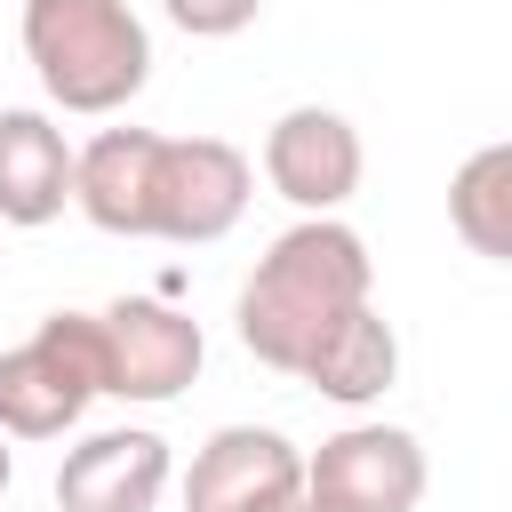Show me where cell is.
I'll return each instance as SVG.
<instances>
[{"mask_svg": "<svg viewBox=\"0 0 512 512\" xmlns=\"http://www.w3.org/2000/svg\"><path fill=\"white\" fill-rule=\"evenodd\" d=\"M104 392V336L96 312H48L16 352H0V432L56 440Z\"/></svg>", "mask_w": 512, "mask_h": 512, "instance_id": "obj_3", "label": "cell"}, {"mask_svg": "<svg viewBox=\"0 0 512 512\" xmlns=\"http://www.w3.org/2000/svg\"><path fill=\"white\" fill-rule=\"evenodd\" d=\"M248 152L224 136H160L152 152V232L144 240H224L248 208Z\"/></svg>", "mask_w": 512, "mask_h": 512, "instance_id": "obj_4", "label": "cell"}, {"mask_svg": "<svg viewBox=\"0 0 512 512\" xmlns=\"http://www.w3.org/2000/svg\"><path fill=\"white\" fill-rule=\"evenodd\" d=\"M184 32H200V40H224V32H240V24H256V8L264 0H160Z\"/></svg>", "mask_w": 512, "mask_h": 512, "instance_id": "obj_14", "label": "cell"}, {"mask_svg": "<svg viewBox=\"0 0 512 512\" xmlns=\"http://www.w3.org/2000/svg\"><path fill=\"white\" fill-rule=\"evenodd\" d=\"M288 512H320V504H304V496H296V504H288Z\"/></svg>", "mask_w": 512, "mask_h": 512, "instance_id": "obj_15", "label": "cell"}, {"mask_svg": "<svg viewBox=\"0 0 512 512\" xmlns=\"http://www.w3.org/2000/svg\"><path fill=\"white\" fill-rule=\"evenodd\" d=\"M24 56L64 112H120L152 72L128 0H24Z\"/></svg>", "mask_w": 512, "mask_h": 512, "instance_id": "obj_2", "label": "cell"}, {"mask_svg": "<svg viewBox=\"0 0 512 512\" xmlns=\"http://www.w3.org/2000/svg\"><path fill=\"white\" fill-rule=\"evenodd\" d=\"M392 376H400V336H392V320H376L368 304H360V312H344V320L328 328V344L304 360V384H320V392H328V400H344V408L376 400Z\"/></svg>", "mask_w": 512, "mask_h": 512, "instance_id": "obj_12", "label": "cell"}, {"mask_svg": "<svg viewBox=\"0 0 512 512\" xmlns=\"http://www.w3.org/2000/svg\"><path fill=\"white\" fill-rule=\"evenodd\" d=\"M72 200V144L48 112H0V224H48Z\"/></svg>", "mask_w": 512, "mask_h": 512, "instance_id": "obj_11", "label": "cell"}, {"mask_svg": "<svg viewBox=\"0 0 512 512\" xmlns=\"http://www.w3.org/2000/svg\"><path fill=\"white\" fill-rule=\"evenodd\" d=\"M160 488H168V440L144 432V424L88 432L56 464V504L64 512H152Z\"/></svg>", "mask_w": 512, "mask_h": 512, "instance_id": "obj_9", "label": "cell"}, {"mask_svg": "<svg viewBox=\"0 0 512 512\" xmlns=\"http://www.w3.org/2000/svg\"><path fill=\"white\" fill-rule=\"evenodd\" d=\"M448 224L472 256L512 264V144H480L456 176H448Z\"/></svg>", "mask_w": 512, "mask_h": 512, "instance_id": "obj_13", "label": "cell"}, {"mask_svg": "<svg viewBox=\"0 0 512 512\" xmlns=\"http://www.w3.org/2000/svg\"><path fill=\"white\" fill-rule=\"evenodd\" d=\"M424 448L400 424H344L304 456V504L320 512H416Z\"/></svg>", "mask_w": 512, "mask_h": 512, "instance_id": "obj_5", "label": "cell"}, {"mask_svg": "<svg viewBox=\"0 0 512 512\" xmlns=\"http://www.w3.org/2000/svg\"><path fill=\"white\" fill-rule=\"evenodd\" d=\"M368 280L376 272H368L360 232L336 216H304L256 256V272L240 288V344L264 368L304 376V360L328 344V328L368 304Z\"/></svg>", "mask_w": 512, "mask_h": 512, "instance_id": "obj_1", "label": "cell"}, {"mask_svg": "<svg viewBox=\"0 0 512 512\" xmlns=\"http://www.w3.org/2000/svg\"><path fill=\"white\" fill-rule=\"evenodd\" d=\"M304 496V456L272 424H224L184 472V512H288Z\"/></svg>", "mask_w": 512, "mask_h": 512, "instance_id": "obj_7", "label": "cell"}, {"mask_svg": "<svg viewBox=\"0 0 512 512\" xmlns=\"http://www.w3.org/2000/svg\"><path fill=\"white\" fill-rule=\"evenodd\" d=\"M264 176L280 200H296L304 216H328L336 200H352L360 184V128L328 104H288L264 128Z\"/></svg>", "mask_w": 512, "mask_h": 512, "instance_id": "obj_8", "label": "cell"}, {"mask_svg": "<svg viewBox=\"0 0 512 512\" xmlns=\"http://www.w3.org/2000/svg\"><path fill=\"white\" fill-rule=\"evenodd\" d=\"M0 488H8V448H0Z\"/></svg>", "mask_w": 512, "mask_h": 512, "instance_id": "obj_16", "label": "cell"}, {"mask_svg": "<svg viewBox=\"0 0 512 512\" xmlns=\"http://www.w3.org/2000/svg\"><path fill=\"white\" fill-rule=\"evenodd\" d=\"M152 152H160L152 128H104L96 144L72 152V200L96 232H120V240L152 232Z\"/></svg>", "mask_w": 512, "mask_h": 512, "instance_id": "obj_10", "label": "cell"}, {"mask_svg": "<svg viewBox=\"0 0 512 512\" xmlns=\"http://www.w3.org/2000/svg\"><path fill=\"white\" fill-rule=\"evenodd\" d=\"M96 336H104V392H120V400H176L200 376V360H208L200 320L176 312V304H160V296L104 304Z\"/></svg>", "mask_w": 512, "mask_h": 512, "instance_id": "obj_6", "label": "cell"}]
</instances>
